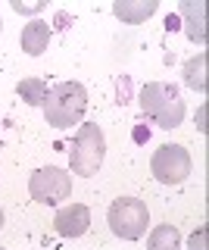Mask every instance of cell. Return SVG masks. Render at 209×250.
<instances>
[{
  "mask_svg": "<svg viewBox=\"0 0 209 250\" xmlns=\"http://www.w3.org/2000/svg\"><path fill=\"white\" fill-rule=\"evenodd\" d=\"M84 109H88V91L81 82H59L47 91L44 100V119L53 128H72L81 122Z\"/></svg>",
  "mask_w": 209,
  "mask_h": 250,
  "instance_id": "obj_1",
  "label": "cell"
},
{
  "mask_svg": "<svg viewBox=\"0 0 209 250\" xmlns=\"http://www.w3.org/2000/svg\"><path fill=\"white\" fill-rule=\"evenodd\" d=\"M141 109L159 128H178L184 122V100L169 82H147L141 88Z\"/></svg>",
  "mask_w": 209,
  "mask_h": 250,
  "instance_id": "obj_2",
  "label": "cell"
},
{
  "mask_svg": "<svg viewBox=\"0 0 209 250\" xmlns=\"http://www.w3.org/2000/svg\"><path fill=\"white\" fill-rule=\"evenodd\" d=\"M106 156V138H103V128L94 122L81 125L78 135L72 141V150H69V166H72V175H97L100 163Z\"/></svg>",
  "mask_w": 209,
  "mask_h": 250,
  "instance_id": "obj_3",
  "label": "cell"
},
{
  "mask_svg": "<svg viewBox=\"0 0 209 250\" xmlns=\"http://www.w3.org/2000/svg\"><path fill=\"white\" fill-rule=\"evenodd\" d=\"M110 231L122 241H137L147 234L150 225V213H147V203L137 197H119L110 203V213H106Z\"/></svg>",
  "mask_w": 209,
  "mask_h": 250,
  "instance_id": "obj_4",
  "label": "cell"
},
{
  "mask_svg": "<svg viewBox=\"0 0 209 250\" xmlns=\"http://www.w3.org/2000/svg\"><path fill=\"white\" fill-rule=\"evenodd\" d=\"M150 172L159 185H181L190 175V153L181 144H162L150 160Z\"/></svg>",
  "mask_w": 209,
  "mask_h": 250,
  "instance_id": "obj_5",
  "label": "cell"
},
{
  "mask_svg": "<svg viewBox=\"0 0 209 250\" xmlns=\"http://www.w3.org/2000/svg\"><path fill=\"white\" fill-rule=\"evenodd\" d=\"M28 194L38 203H47V207H57L59 200H66L72 194V175L59 166H47L38 169L32 178H28Z\"/></svg>",
  "mask_w": 209,
  "mask_h": 250,
  "instance_id": "obj_6",
  "label": "cell"
},
{
  "mask_svg": "<svg viewBox=\"0 0 209 250\" xmlns=\"http://www.w3.org/2000/svg\"><path fill=\"white\" fill-rule=\"evenodd\" d=\"M53 229L63 238H81L91 229V209L84 203H69V207H63L53 216Z\"/></svg>",
  "mask_w": 209,
  "mask_h": 250,
  "instance_id": "obj_7",
  "label": "cell"
},
{
  "mask_svg": "<svg viewBox=\"0 0 209 250\" xmlns=\"http://www.w3.org/2000/svg\"><path fill=\"white\" fill-rule=\"evenodd\" d=\"M156 10H159L156 0H115L113 3L115 19H122L125 25H141V22H147Z\"/></svg>",
  "mask_w": 209,
  "mask_h": 250,
  "instance_id": "obj_8",
  "label": "cell"
},
{
  "mask_svg": "<svg viewBox=\"0 0 209 250\" xmlns=\"http://www.w3.org/2000/svg\"><path fill=\"white\" fill-rule=\"evenodd\" d=\"M181 16H184V31H188V38L190 41H197V44H206V6H203V0H184L181 6Z\"/></svg>",
  "mask_w": 209,
  "mask_h": 250,
  "instance_id": "obj_9",
  "label": "cell"
},
{
  "mask_svg": "<svg viewBox=\"0 0 209 250\" xmlns=\"http://www.w3.org/2000/svg\"><path fill=\"white\" fill-rule=\"evenodd\" d=\"M19 44H22V50H25L28 57H41V53L47 50V44H50V25L44 19L28 22V25L22 28V35H19Z\"/></svg>",
  "mask_w": 209,
  "mask_h": 250,
  "instance_id": "obj_10",
  "label": "cell"
},
{
  "mask_svg": "<svg viewBox=\"0 0 209 250\" xmlns=\"http://www.w3.org/2000/svg\"><path fill=\"white\" fill-rule=\"evenodd\" d=\"M147 250H181V234L175 225H156L147 238Z\"/></svg>",
  "mask_w": 209,
  "mask_h": 250,
  "instance_id": "obj_11",
  "label": "cell"
},
{
  "mask_svg": "<svg viewBox=\"0 0 209 250\" xmlns=\"http://www.w3.org/2000/svg\"><path fill=\"white\" fill-rule=\"evenodd\" d=\"M184 84H188L190 91L203 94L206 91V53H197V57H190L184 62Z\"/></svg>",
  "mask_w": 209,
  "mask_h": 250,
  "instance_id": "obj_12",
  "label": "cell"
},
{
  "mask_svg": "<svg viewBox=\"0 0 209 250\" xmlns=\"http://www.w3.org/2000/svg\"><path fill=\"white\" fill-rule=\"evenodd\" d=\"M47 82H41V78H22L16 84V94L22 100H25L28 106H44V100H47Z\"/></svg>",
  "mask_w": 209,
  "mask_h": 250,
  "instance_id": "obj_13",
  "label": "cell"
},
{
  "mask_svg": "<svg viewBox=\"0 0 209 250\" xmlns=\"http://www.w3.org/2000/svg\"><path fill=\"white\" fill-rule=\"evenodd\" d=\"M13 10L19 16H35V13H44V3H22V0H13Z\"/></svg>",
  "mask_w": 209,
  "mask_h": 250,
  "instance_id": "obj_14",
  "label": "cell"
},
{
  "mask_svg": "<svg viewBox=\"0 0 209 250\" xmlns=\"http://www.w3.org/2000/svg\"><path fill=\"white\" fill-rule=\"evenodd\" d=\"M188 250H206V229H197L190 234V244H188Z\"/></svg>",
  "mask_w": 209,
  "mask_h": 250,
  "instance_id": "obj_15",
  "label": "cell"
},
{
  "mask_svg": "<svg viewBox=\"0 0 209 250\" xmlns=\"http://www.w3.org/2000/svg\"><path fill=\"white\" fill-rule=\"evenodd\" d=\"M0 229H3V209H0Z\"/></svg>",
  "mask_w": 209,
  "mask_h": 250,
  "instance_id": "obj_16",
  "label": "cell"
},
{
  "mask_svg": "<svg viewBox=\"0 0 209 250\" xmlns=\"http://www.w3.org/2000/svg\"><path fill=\"white\" fill-rule=\"evenodd\" d=\"M0 31H3V19H0Z\"/></svg>",
  "mask_w": 209,
  "mask_h": 250,
  "instance_id": "obj_17",
  "label": "cell"
}]
</instances>
